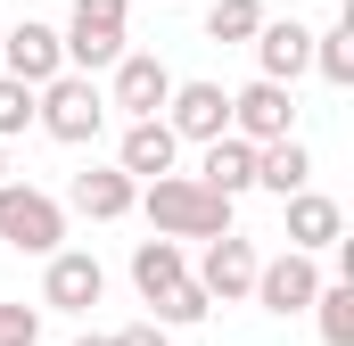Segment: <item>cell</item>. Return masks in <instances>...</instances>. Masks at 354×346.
<instances>
[{
    "label": "cell",
    "instance_id": "cell-1",
    "mask_svg": "<svg viewBox=\"0 0 354 346\" xmlns=\"http://www.w3.org/2000/svg\"><path fill=\"white\" fill-rule=\"evenodd\" d=\"M140 215H149V239H223L231 231V198H214L206 181H189V173H165V181H149L140 198H132Z\"/></svg>",
    "mask_w": 354,
    "mask_h": 346
},
{
    "label": "cell",
    "instance_id": "cell-2",
    "mask_svg": "<svg viewBox=\"0 0 354 346\" xmlns=\"http://www.w3.org/2000/svg\"><path fill=\"white\" fill-rule=\"evenodd\" d=\"M33 124L50 140H66V149H91L107 132V91L91 83V75H58V83L33 91Z\"/></svg>",
    "mask_w": 354,
    "mask_h": 346
},
{
    "label": "cell",
    "instance_id": "cell-3",
    "mask_svg": "<svg viewBox=\"0 0 354 346\" xmlns=\"http://www.w3.org/2000/svg\"><path fill=\"white\" fill-rule=\"evenodd\" d=\"M0 248L17 256H58L66 248V206L33 181H0Z\"/></svg>",
    "mask_w": 354,
    "mask_h": 346
},
{
    "label": "cell",
    "instance_id": "cell-4",
    "mask_svg": "<svg viewBox=\"0 0 354 346\" xmlns=\"http://www.w3.org/2000/svg\"><path fill=\"white\" fill-rule=\"evenodd\" d=\"M124 8H132V0H75V17H66V33H58L66 75H99V66L124 58Z\"/></svg>",
    "mask_w": 354,
    "mask_h": 346
},
{
    "label": "cell",
    "instance_id": "cell-5",
    "mask_svg": "<svg viewBox=\"0 0 354 346\" xmlns=\"http://www.w3.org/2000/svg\"><path fill=\"white\" fill-rule=\"evenodd\" d=\"M107 75H115V83H107V107H124L132 124H149V116L174 99V66H165L157 50H124Z\"/></svg>",
    "mask_w": 354,
    "mask_h": 346
},
{
    "label": "cell",
    "instance_id": "cell-6",
    "mask_svg": "<svg viewBox=\"0 0 354 346\" xmlns=\"http://www.w3.org/2000/svg\"><path fill=\"white\" fill-rule=\"evenodd\" d=\"M231 140H248V149L297 140V99H288L280 83H248V91H231Z\"/></svg>",
    "mask_w": 354,
    "mask_h": 346
},
{
    "label": "cell",
    "instance_id": "cell-7",
    "mask_svg": "<svg viewBox=\"0 0 354 346\" xmlns=\"http://www.w3.org/2000/svg\"><path fill=\"white\" fill-rule=\"evenodd\" d=\"M0 75L8 83H25V91H41V83H58L66 75V50H58V33L50 25H0Z\"/></svg>",
    "mask_w": 354,
    "mask_h": 346
},
{
    "label": "cell",
    "instance_id": "cell-8",
    "mask_svg": "<svg viewBox=\"0 0 354 346\" xmlns=\"http://www.w3.org/2000/svg\"><path fill=\"white\" fill-rule=\"evenodd\" d=\"M322 280H330V272H322V256H297V248H288V256L256 264V289H248V297H256L264 313H305V305L322 297Z\"/></svg>",
    "mask_w": 354,
    "mask_h": 346
},
{
    "label": "cell",
    "instance_id": "cell-9",
    "mask_svg": "<svg viewBox=\"0 0 354 346\" xmlns=\"http://www.w3.org/2000/svg\"><path fill=\"white\" fill-rule=\"evenodd\" d=\"M256 264H264V256H256L239 231H223V239H206V256H198V272H189V280L206 289V305H239V297L256 289Z\"/></svg>",
    "mask_w": 354,
    "mask_h": 346
},
{
    "label": "cell",
    "instance_id": "cell-10",
    "mask_svg": "<svg viewBox=\"0 0 354 346\" xmlns=\"http://www.w3.org/2000/svg\"><path fill=\"white\" fill-rule=\"evenodd\" d=\"M165 132L174 140H223L231 132V91L223 83H174V99H165Z\"/></svg>",
    "mask_w": 354,
    "mask_h": 346
},
{
    "label": "cell",
    "instance_id": "cell-11",
    "mask_svg": "<svg viewBox=\"0 0 354 346\" xmlns=\"http://www.w3.org/2000/svg\"><path fill=\"white\" fill-rule=\"evenodd\" d=\"M107 297V264L91 256V248H58L50 272H41V305H58V313H91Z\"/></svg>",
    "mask_w": 354,
    "mask_h": 346
},
{
    "label": "cell",
    "instance_id": "cell-12",
    "mask_svg": "<svg viewBox=\"0 0 354 346\" xmlns=\"http://www.w3.org/2000/svg\"><path fill=\"white\" fill-rule=\"evenodd\" d=\"M280 215H288V248H297V256H330V248H346V206H338V198L297 190V198H280Z\"/></svg>",
    "mask_w": 354,
    "mask_h": 346
},
{
    "label": "cell",
    "instance_id": "cell-13",
    "mask_svg": "<svg viewBox=\"0 0 354 346\" xmlns=\"http://www.w3.org/2000/svg\"><path fill=\"white\" fill-rule=\"evenodd\" d=\"M313 66V25H297V17H264V33H256V83H297Z\"/></svg>",
    "mask_w": 354,
    "mask_h": 346
},
{
    "label": "cell",
    "instance_id": "cell-14",
    "mask_svg": "<svg viewBox=\"0 0 354 346\" xmlns=\"http://www.w3.org/2000/svg\"><path fill=\"white\" fill-rule=\"evenodd\" d=\"M174 157H181V140L165 132V116H149V124H124V140H115V173L124 181H165L174 173Z\"/></svg>",
    "mask_w": 354,
    "mask_h": 346
},
{
    "label": "cell",
    "instance_id": "cell-15",
    "mask_svg": "<svg viewBox=\"0 0 354 346\" xmlns=\"http://www.w3.org/2000/svg\"><path fill=\"white\" fill-rule=\"evenodd\" d=\"M132 198H140V181H124L115 165H91V173L66 181L58 206H75V215H91V223H115V215H132Z\"/></svg>",
    "mask_w": 354,
    "mask_h": 346
},
{
    "label": "cell",
    "instance_id": "cell-16",
    "mask_svg": "<svg viewBox=\"0 0 354 346\" xmlns=\"http://www.w3.org/2000/svg\"><path fill=\"white\" fill-rule=\"evenodd\" d=\"M189 181H206L214 198H239V190H256V149L223 132V140H206V157H198V173H189Z\"/></svg>",
    "mask_w": 354,
    "mask_h": 346
},
{
    "label": "cell",
    "instance_id": "cell-17",
    "mask_svg": "<svg viewBox=\"0 0 354 346\" xmlns=\"http://www.w3.org/2000/svg\"><path fill=\"white\" fill-rule=\"evenodd\" d=\"M181 280H189V256H181L174 239H140V248H132V289H140V305H157Z\"/></svg>",
    "mask_w": 354,
    "mask_h": 346
},
{
    "label": "cell",
    "instance_id": "cell-18",
    "mask_svg": "<svg viewBox=\"0 0 354 346\" xmlns=\"http://www.w3.org/2000/svg\"><path fill=\"white\" fill-rule=\"evenodd\" d=\"M256 190H272V198L313 190V157H305V140H272V149H256Z\"/></svg>",
    "mask_w": 354,
    "mask_h": 346
},
{
    "label": "cell",
    "instance_id": "cell-19",
    "mask_svg": "<svg viewBox=\"0 0 354 346\" xmlns=\"http://www.w3.org/2000/svg\"><path fill=\"white\" fill-rule=\"evenodd\" d=\"M313 66H322V83H354V8L330 25V33H313Z\"/></svg>",
    "mask_w": 354,
    "mask_h": 346
},
{
    "label": "cell",
    "instance_id": "cell-20",
    "mask_svg": "<svg viewBox=\"0 0 354 346\" xmlns=\"http://www.w3.org/2000/svg\"><path fill=\"white\" fill-rule=\"evenodd\" d=\"M313 322H322V338H330V346H354V280H322Z\"/></svg>",
    "mask_w": 354,
    "mask_h": 346
},
{
    "label": "cell",
    "instance_id": "cell-21",
    "mask_svg": "<svg viewBox=\"0 0 354 346\" xmlns=\"http://www.w3.org/2000/svg\"><path fill=\"white\" fill-rule=\"evenodd\" d=\"M206 313H214V305H206V289H198V280H181V289H165V297L149 305V322H157V330H198Z\"/></svg>",
    "mask_w": 354,
    "mask_h": 346
},
{
    "label": "cell",
    "instance_id": "cell-22",
    "mask_svg": "<svg viewBox=\"0 0 354 346\" xmlns=\"http://www.w3.org/2000/svg\"><path fill=\"white\" fill-rule=\"evenodd\" d=\"M206 33L214 42H256L264 33V0H214L206 8Z\"/></svg>",
    "mask_w": 354,
    "mask_h": 346
},
{
    "label": "cell",
    "instance_id": "cell-23",
    "mask_svg": "<svg viewBox=\"0 0 354 346\" xmlns=\"http://www.w3.org/2000/svg\"><path fill=\"white\" fill-rule=\"evenodd\" d=\"M25 124H33V91H25V83H8V75H0V140H17Z\"/></svg>",
    "mask_w": 354,
    "mask_h": 346
},
{
    "label": "cell",
    "instance_id": "cell-24",
    "mask_svg": "<svg viewBox=\"0 0 354 346\" xmlns=\"http://www.w3.org/2000/svg\"><path fill=\"white\" fill-rule=\"evenodd\" d=\"M41 338V313L33 305H0V346H33Z\"/></svg>",
    "mask_w": 354,
    "mask_h": 346
},
{
    "label": "cell",
    "instance_id": "cell-25",
    "mask_svg": "<svg viewBox=\"0 0 354 346\" xmlns=\"http://www.w3.org/2000/svg\"><path fill=\"white\" fill-rule=\"evenodd\" d=\"M115 346H174V330H157V322H132V330H115Z\"/></svg>",
    "mask_w": 354,
    "mask_h": 346
},
{
    "label": "cell",
    "instance_id": "cell-26",
    "mask_svg": "<svg viewBox=\"0 0 354 346\" xmlns=\"http://www.w3.org/2000/svg\"><path fill=\"white\" fill-rule=\"evenodd\" d=\"M75 346H115V338H99V330H91V338H75Z\"/></svg>",
    "mask_w": 354,
    "mask_h": 346
},
{
    "label": "cell",
    "instance_id": "cell-27",
    "mask_svg": "<svg viewBox=\"0 0 354 346\" xmlns=\"http://www.w3.org/2000/svg\"><path fill=\"white\" fill-rule=\"evenodd\" d=\"M0 181H8V149H0Z\"/></svg>",
    "mask_w": 354,
    "mask_h": 346
}]
</instances>
